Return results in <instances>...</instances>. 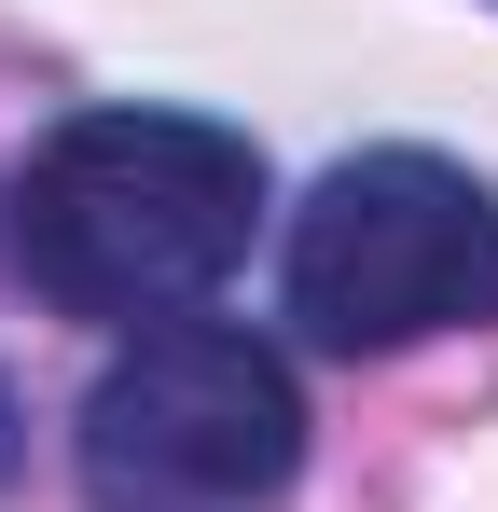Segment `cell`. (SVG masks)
I'll use <instances>...</instances> for the list:
<instances>
[{
	"label": "cell",
	"mask_w": 498,
	"mask_h": 512,
	"mask_svg": "<svg viewBox=\"0 0 498 512\" xmlns=\"http://www.w3.org/2000/svg\"><path fill=\"white\" fill-rule=\"evenodd\" d=\"M263 236V153L208 111H70L14 180V263L56 319H194Z\"/></svg>",
	"instance_id": "1"
},
{
	"label": "cell",
	"mask_w": 498,
	"mask_h": 512,
	"mask_svg": "<svg viewBox=\"0 0 498 512\" xmlns=\"http://www.w3.org/2000/svg\"><path fill=\"white\" fill-rule=\"evenodd\" d=\"M305 471V388L236 319H153L97 360L70 416L83 512H263Z\"/></svg>",
	"instance_id": "2"
},
{
	"label": "cell",
	"mask_w": 498,
	"mask_h": 512,
	"mask_svg": "<svg viewBox=\"0 0 498 512\" xmlns=\"http://www.w3.org/2000/svg\"><path fill=\"white\" fill-rule=\"evenodd\" d=\"M277 305H291V333L332 346V360L485 333L498 319V194L457 167V153H415V139L346 153V167H319V194L291 208Z\"/></svg>",
	"instance_id": "3"
},
{
	"label": "cell",
	"mask_w": 498,
	"mask_h": 512,
	"mask_svg": "<svg viewBox=\"0 0 498 512\" xmlns=\"http://www.w3.org/2000/svg\"><path fill=\"white\" fill-rule=\"evenodd\" d=\"M14 457H28V416H14V388H0V485H14Z\"/></svg>",
	"instance_id": "4"
}]
</instances>
